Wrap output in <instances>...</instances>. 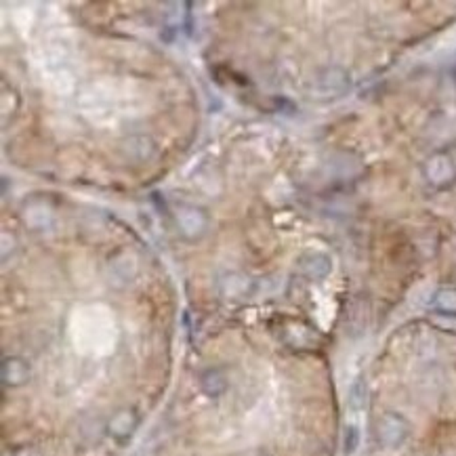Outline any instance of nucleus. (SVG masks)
I'll return each mask as SVG.
<instances>
[{
  "label": "nucleus",
  "instance_id": "f257e3e1",
  "mask_svg": "<svg viewBox=\"0 0 456 456\" xmlns=\"http://www.w3.org/2000/svg\"><path fill=\"white\" fill-rule=\"evenodd\" d=\"M408 433H410V427L404 420V416H400L395 412H387L379 418L377 435L385 448H400L406 441Z\"/></svg>",
  "mask_w": 456,
  "mask_h": 456
},
{
  "label": "nucleus",
  "instance_id": "f03ea898",
  "mask_svg": "<svg viewBox=\"0 0 456 456\" xmlns=\"http://www.w3.org/2000/svg\"><path fill=\"white\" fill-rule=\"evenodd\" d=\"M425 177L435 188H448L456 179V165L446 154H435L425 165Z\"/></svg>",
  "mask_w": 456,
  "mask_h": 456
},
{
  "label": "nucleus",
  "instance_id": "7ed1b4c3",
  "mask_svg": "<svg viewBox=\"0 0 456 456\" xmlns=\"http://www.w3.org/2000/svg\"><path fill=\"white\" fill-rule=\"evenodd\" d=\"M298 265H301L303 271H305V273H307L310 278H314V280L326 278V275L330 273V269H333V261H330V257L324 254V252H307V254H303L301 261H298Z\"/></svg>",
  "mask_w": 456,
  "mask_h": 456
},
{
  "label": "nucleus",
  "instance_id": "20e7f679",
  "mask_svg": "<svg viewBox=\"0 0 456 456\" xmlns=\"http://www.w3.org/2000/svg\"><path fill=\"white\" fill-rule=\"evenodd\" d=\"M318 84H320V93H322V95L337 97V95H341V93L347 91L349 80H347V74H345V72H341V70H328V72L318 80Z\"/></svg>",
  "mask_w": 456,
  "mask_h": 456
},
{
  "label": "nucleus",
  "instance_id": "39448f33",
  "mask_svg": "<svg viewBox=\"0 0 456 456\" xmlns=\"http://www.w3.org/2000/svg\"><path fill=\"white\" fill-rule=\"evenodd\" d=\"M30 377L28 364L20 358H9L3 362V381L5 385H22Z\"/></svg>",
  "mask_w": 456,
  "mask_h": 456
},
{
  "label": "nucleus",
  "instance_id": "423d86ee",
  "mask_svg": "<svg viewBox=\"0 0 456 456\" xmlns=\"http://www.w3.org/2000/svg\"><path fill=\"white\" fill-rule=\"evenodd\" d=\"M135 423H137V420H135V414H132L130 410H122V412H118V414L112 418L109 431H112L114 435H118V437H124V435H130Z\"/></svg>",
  "mask_w": 456,
  "mask_h": 456
},
{
  "label": "nucleus",
  "instance_id": "0eeeda50",
  "mask_svg": "<svg viewBox=\"0 0 456 456\" xmlns=\"http://www.w3.org/2000/svg\"><path fill=\"white\" fill-rule=\"evenodd\" d=\"M435 307L441 314H456V288H446L435 294Z\"/></svg>",
  "mask_w": 456,
  "mask_h": 456
},
{
  "label": "nucleus",
  "instance_id": "6e6552de",
  "mask_svg": "<svg viewBox=\"0 0 456 456\" xmlns=\"http://www.w3.org/2000/svg\"><path fill=\"white\" fill-rule=\"evenodd\" d=\"M358 446H360V429L356 425H347L343 435V452L351 456L358 450Z\"/></svg>",
  "mask_w": 456,
  "mask_h": 456
},
{
  "label": "nucleus",
  "instance_id": "1a4fd4ad",
  "mask_svg": "<svg viewBox=\"0 0 456 456\" xmlns=\"http://www.w3.org/2000/svg\"><path fill=\"white\" fill-rule=\"evenodd\" d=\"M433 322H435L437 326H441L443 330H452V333H456V314L439 316V318H435Z\"/></svg>",
  "mask_w": 456,
  "mask_h": 456
},
{
  "label": "nucleus",
  "instance_id": "9d476101",
  "mask_svg": "<svg viewBox=\"0 0 456 456\" xmlns=\"http://www.w3.org/2000/svg\"><path fill=\"white\" fill-rule=\"evenodd\" d=\"M364 400H366V389L362 387V383H358V385L351 389V402H354V406H362Z\"/></svg>",
  "mask_w": 456,
  "mask_h": 456
}]
</instances>
